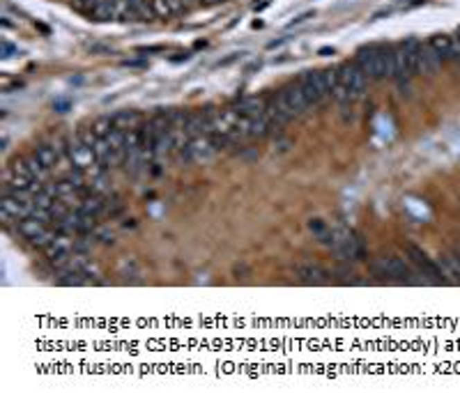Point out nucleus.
I'll return each instance as SVG.
<instances>
[{
    "label": "nucleus",
    "instance_id": "9d476101",
    "mask_svg": "<svg viewBox=\"0 0 460 402\" xmlns=\"http://www.w3.org/2000/svg\"><path fill=\"white\" fill-rule=\"evenodd\" d=\"M297 276L304 285H325L329 283V274L320 264H299Z\"/></svg>",
    "mask_w": 460,
    "mask_h": 402
},
{
    "label": "nucleus",
    "instance_id": "6e6552de",
    "mask_svg": "<svg viewBox=\"0 0 460 402\" xmlns=\"http://www.w3.org/2000/svg\"><path fill=\"white\" fill-rule=\"evenodd\" d=\"M442 57L430 44H419V55H416V74L435 76L442 69Z\"/></svg>",
    "mask_w": 460,
    "mask_h": 402
},
{
    "label": "nucleus",
    "instance_id": "bb28decb",
    "mask_svg": "<svg viewBox=\"0 0 460 402\" xmlns=\"http://www.w3.org/2000/svg\"><path fill=\"white\" fill-rule=\"evenodd\" d=\"M95 5H97V0H71V7H76L78 12H85V14H92Z\"/></svg>",
    "mask_w": 460,
    "mask_h": 402
},
{
    "label": "nucleus",
    "instance_id": "dca6fc26",
    "mask_svg": "<svg viewBox=\"0 0 460 402\" xmlns=\"http://www.w3.org/2000/svg\"><path fill=\"white\" fill-rule=\"evenodd\" d=\"M17 228H19L21 237H26V239H35V237H37L39 232H44L48 226L42 223V221H37L35 217H28L24 221H17Z\"/></svg>",
    "mask_w": 460,
    "mask_h": 402
},
{
    "label": "nucleus",
    "instance_id": "f257e3e1",
    "mask_svg": "<svg viewBox=\"0 0 460 402\" xmlns=\"http://www.w3.org/2000/svg\"><path fill=\"white\" fill-rule=\"evenodd\" d=\"M329 248L334 250L339 260H345V262H350V260L359 262L366 257L364 239L357 232H352L350 228H345L343 223L332 226V244H329Z\"/></svg>",
    "mask_w": 460,
    "mask_h": 402
},
{
    "label": "nucleus",
    "instance_id": "20e7f679",
    "mask_svg": "<svg viewBox=\"0 0 460 402\" xmlns=\"http://www.w3.org/2000/svg\"><path fill=\"white\" fill-rule=\"evenodd\" d=\"M405 253H407V257H409V262H412L414 267L419 269L423 276H426L428 283H444L442 271H440V267H437V262L430 260V257L423 253L419 246H414V244H407Z\"/></svg>",
    "mask_w": 460,
    "mask_h": 402
},
{
    "label": "nucleus",
    "instance_id": "c756f323",
    "mask_svg": "<svg viewBox=\"0 0 460 402\" xmlns=\"http://www.w3.org/2000/svg\"><path fill=\"white\" fill-rule=\"evenodd\" d=\"M320 55H334V48H320Z\"/></svg>",
    "mask_w": 460,
    "mask_h": 402
},
{
    "label": "nucleus",
    "instance_id": "aec40b11",
    "mask_svg": "<svg viewBox=\"0 0 460 402\" xmlns=\"http://www.w3.org/2000/svg\"><path fill=\"white\" fill-rule=\"evenodd\" d=\"M92 131H95L99 138H106V136H109L111 131H113V118L111 115H104V118H97L95 122H92Z\"/></svg>",
    "mask_w": 460,
    "mask_h": 402
},
{
    "label": "nucleus",
    "instance_id": "0eeeda50",
    "mask_svg": "<svg viewBox=\"0 0 460 402\" xmlns=\"http://www.w3.org/2000/svg\"><path fill=\"white\" fill-rule=\"evenodd\" d=\"M0 210H3V219L5 221H24L28 217H33L35 203L30 200H19L12 196H3L0 198Z\"/></svg>",
    "mask_w": 460,
    "mask_h": 402
},
{
    "label": "nucleus",
    "instance_id": "393cba45",
    "mask_svg": "<svg viewBox=\"0 0 460 402\" xmlns=\"http://www.w3.org/2000/svg\"><path fill=\"white\" fill-rule=\"evenodd\" d=\"M150 3V7H152V12H154V17L157 19H163L166 21L168 17H172L170 14V7H168V0H148Z\"/></svg>",
    "mask_w": 460,
    "mask_h": 402
},
{
    "label": "nucleus",
    "instance_id": "9b49d317",
    "mask_svg": "<svg viewBox=\"0 0 460 402\" xmlns=\"http://www.w3.org/2000/svg\"><path fill=\"white\" fill-rule=\"evenodd\" d=\"M78 210L90 214V217H106V196H102V193H88V196L81 198V203H78Z\"/></svg>",
    "mask_w": 460,
    "mask_h": 402
},
{
    "label": "nucleus",
    "instance_id": "ddd939ff",
    "mask_svg": "<svg viewBox=\"0 0 460 402\" xmlns=\"http://www.w3.org/2000/svg\"><path fill=\"white\" fill-rule=\"evenodd\" d=\"M111 118H113V127L120 129V131H132V129H139L143 125L139 111H118Z\"/></svg>",
    "mask_w": 460,
    "mask_h": 402
},
{
    "label": "nucleus",
    "instance_id": "4468645a",
    "mask_svg": "<svg viewBox=\"0 0 460 402\" xmlns=\"http://www.w3.org/2000/svg\"><path fill=\"white\" fill-rule=\"evenodd\" d=\"M37 159L42 161V166L46 170H55L60 166V156H57V149L53 147V143L48 145V143H39V145H35V152H33Z\"/></svg>",
    "mask_w": 460,
    "mask_h": 402
},
{
    "label": "nucleus",
    "instance_id": "7ed1b4c3",
    "mask_svg": "<svg viewBox=\"0 0 460 402\" xmlns=\"http://www.w3.org/2000/svg\"><path fill=\"white\" fill-rule=\"evenodd\" d=\"M339 78L350 88L352 102H357V99L364 97L366 85H369V76H366L364 71L359 69L357 62H345V64H341V67H339Z\"/></svg>",
    "mask_w": 460,
    "mask_h": 402
},
{
    "label": "nucleus",
    "instance_id": "a878e982",
    "mask_svg": "<svg viewBox=\"0 0 460 402\" xmlns=\"http://www.w3.org/2000/svg\"><path fill=\"white\" fill-rule=\"evenodd\" d=\"M322 81H325L329 97H332V90L336 88V83H339V69H325L322 71Z\"/></svg>",
    "mask_w": 460,
    "mask_h": 402
},
{
    "label": "nucleus",
    "instance_id": "2eb2a0df",
    "mask_svg": "<svg viewBox=\"0 0 460 402\" xmlns=\"http://www.w3.org/2000/svg\"><path fill=\"white\" fill-rule=\"evenodd\" d=\"M265 109H267V104H265L260 97H244L242 102L235 106V111L240 115H247V118H258V115L265 113Z\"/></svg>",
    "mask_w": 460,
    "mask_h": 402
},
{
    "label": "nucleus",
    "instance_id": "39448f33",
    "mask_svg": "<svg viewBox=\"0 0 460 402\" xmlns=\"http://www.w3.org/2000/svg\"><path fill=\"white\" fill-rule=\"evenodd\" d=\"M299 85L304 90L306 99L311 102V106H318L329 97L327 85L322 81V71H304V76L299 78Z\"/></svg>",
    "mask_w": 460,
    "mask_h": 402
},
{
    "label": "nucleus",
    "instance_id": "a211bd4d",
    "mask_svg": "<svg viewBox=\"0 0 460 402\" xmlns=\"http://www.w3.org/2000/svg\"><path fill=\"white\" fill-rule=\"evenodd\" d=\"M308 230H311L313 237L320 244H325V246L332 244V228H329L322 219H311V221H308Z\"/></svg>",
    "mask_w": 460,
    "mask_h": 402
},
{
    "label": "nucleus",
    "instance_id": "f3484780",
    "mask_svg": "<svg viewBox=\"0 0 460 402\" xmlns=\"http://www.w3.org/2000/svg\"><path fill=\"white\" fill-rule=\"evenodd\" d=\"M115 7H118V0H97L95 10H92L90 17L95 21H113L115 19Z\"/></svg>",
    "mask_w": 460,
    "mask_h": 402
},
{
    "label": "nucleus",
    "instance_id": "b1692460",
    "mask_svg": "<svg viewBox=\"0 0 460 402\" xmlns=\"http://www.w3.org/2000/svg\"><path fill=\"white\" fill-rule=\"evenodd\" d=\"M55 196H51L48 191H39L37 196H33V203H35V207H39V210H48L51 212V207H53V203H55Z\"/></svg>",
    "mask_w": 460,
    "mask_h": 402
},
{
    "label": "nucleus",
    "instance_id": "4be33fe9",
    "mask_svg": "<svg viewBox=\"0 0 460 402\" xmlns=\"http://www.w3.org/2000/svg\"><path fill=\"white\" fill-rule=\"evenodd\" d=\"M382 74H384V78L396 76V60H393V48H382Z\"/></svg>",
    "mask_w": 460,
    "mask_h": 402
},
{
    "label": "nucleus",
    "instance_id": "7c9ffc66",
    "mask_svg": "<svg viewBox=\"0 0 460 402\" xmlns=\"http://www.w3.org/2000/svg\"><path fill=\"white\" fill-rule=\"evenodd\" d=\"M200 3H205V5H217V3H226V0H200Z\"/></svg>",
    "mask_w": 460,
    "mask_h": 402
},
{
    "label": "nucleus",
    "instance_id": "473e14b6",
    "mask_svg": "<svg viewBox=\"0 0 460 402\" xmlns=\"http://www.w3.org/2000/svg\"><path fill=\"white\" fill-rule=\"evenodd\" d=\"M456 37L460 39V28H458V30H456Z\"/></svg>",
    "mask_w": 460,
    "mask_h": 402
},
{
    "label": "nucleus",
    "instance_id": "5701e85b",
    "mask_svg": "<svg viewBox=\"0 0 460 402\" xmlns=\"http://www.w3.org/2000/svg\"><path fill=\"white\" fill-rule=\"evenodd\" d=\"M90 237H92V239H95L97 244H106V246H113V244H115L113 230H111V228H104V226H97L95 232H92Z\"/></svg>",
    "mask_w": 460,
    "mask_h": 402
},
{
    "label": "nucleus",
    "instance_id": "1a4fd4ad",
    "mask_svg": "<svg viewBox=\"0 0 460 402\" xmlns=\"http://www.w3.org/2000/svg\"><path fill=\"white\" fill-rule=\"evenodd\" d=\"M281 95L285 97L288 106H290V109H292L294 118H301V115H306L308 109H311V102H308V99H306V95H304V90H301L299 81H297V83L285 85V88L281 90Z\"/></svg>",
    "mask_w": 460,
    "mask_h": 402
},
{
    "label": "nucleus",
    "instance_id": "f8f14e48",
    "mask_svg": "<svg viewBox=\"0 0 460 402\" xmlns=\"http://www.w3.org/2000/svg\"><path fill=\"white\" fill-rule=\"evenodd\" d=\"M437 267L442 271V278L444 283H458L460 285V253H451L447 257H442L440 262H437Z\"/></svg>",
    "mask_w": 460,
    "mask_h": 402
},
{
    "label": "nucleus",
    "instance_id": "cd10ccee",
    "mask_svg": "<svg viewBox=\"0 0 460 402\" xmlns=\"http://www.w3.org/2000/svg\"><path fill=\"white\" fill-rule=\"evenodd\" d=\"M14 53H19V48H14L10 42L3 39V57H12Z\"/></svg>",
    "mask_w": 460,
    "mask_h": 402
},
{
    "label": "nucleus",
    "instance_id": "f03ea898",
    "mask_svg": "<svg viewBox=\"0 0 460 402\" xmlns=\"http://www.w3.org/2000/svg\"><path fill=\"white\" fill-rule=\"evenodd\" d=\"M355 62L359 64V69L369 76V81H380V78H384V74H382V48L380 46L359 48Z\"/></svg>",
    "mask_w": 460,
    "mask_h": 402
},
{
    "label": "nucleus",
    "instance_id": "412c9836",
    "mask_svg": "<svg viewBox=\"0 0 460 402\" xmlns=\"http://www.w3.org/2000/svg\"><path fill=\"white\" fill-rule=\"evenodd\" d=\"M55 237H57V230H55V228H46L44 232H39L37 237H35V239H30V244H33L35 248H42V250H44L46 246H51Z\"/></svg>",
    "mask_w": 460,
    "mask_h": 402
},
{
    "label": "nucleus",
    "instance_id": "6ab92c4d",
    "mask_svg": "<svg viewBox=\"0 0 460 402\" xmlns=\"http://www.w3.org/2000/svg\"><path fill=\"white\" fill-rule=\"evenodd\" d=\"M129 5H132V12H134L136 21H148V24H150V21L157 19L148 0H129Z\"/></svg>",
    "mask_w": 460,
    "mask_h": 402
},
{
    "label": "nucleus",
    "instance_id": "72a5a7b5",
    "mask_svg": "<svg viewBox=\"0 0 460 402\" xmlns=\"http://www.w3.org/2000/svg\"><path fill=\"white\" fill-rule=\"evenodd\" d=\"M458 253H460V250H458Z\"/></svg>",
    "mask_w": 460,
    "mask_h": 402
},
{
    "label": "nucleus",
    "instance_id": "2f4dec72",
    "mask_svg": "<svg viewBox=\"0 0 460 402\" xmlns=\"http://www.w3.org/2000/svg\"><path fill=\"white\" fill-rule=\"evenodd\" d=\"M454 64H456V71H458V74H460V55H458L456 60H454Z\"/></svg>",
    "mask_w": 460,
    "mask_h": 402
},
{
    "label": "nucleus",
    "instance_id": "423d86ee",
    "mask_svg": "<svg viewBox=\"0 0 460 402\" xmlns=\"http://www.w3.org/2000/svg\"><path fill=\"white\" fill-rule=\"evenodd\" d=\"M371 271L375 276H387V278H402V281H409V267L405 260H400V257H378V260L371 262Z\"/></svg>",
    "mask_w": 460,
    "mask_h": 402
},
{
    "label": "nucleus",
    "instance_id": "c85d7f7f",
    "mask_svg": "<svg viewBox=\"0 0 460 402\" xmlns=\"http://www.w3.org/2000/svg\"><path fill=\"white\" fill-rule=\"evenodd\" d=\"M182 3L186 5V10H191V7H196V5H200V0H182Z\"/></svg>",
    "mask_w": 460,
    "mask_h": 402
}]
</instances>
